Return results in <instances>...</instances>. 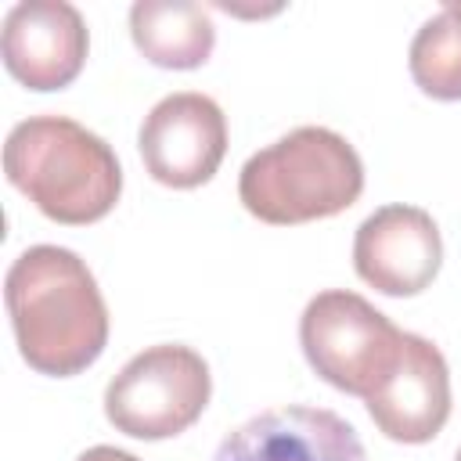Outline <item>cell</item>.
<instances>
[{
	"instance_id": "5bb4252c",
	"label": "cell",
	"mask_w": 461,
	"mask_h": 461,
	"mask_svg": "<svg viewBox=\"0 0 461 461\" xmlns=\"http://www.w3.org/2000/svg\"><path fill=\"white\" fill-rule=\"evenodd\" d=\"M447 7H450V11L457 14V18H461V0H447Z\"/></svg>"
},
{
	"instance_id": "277c9868",
	"label": "cell",
	"mask_w": 461,
	"mask_h": 461,
	"mask_svg": "<svg viewBox=\"0 0 461 461\" xmlns=\"http://www.w3.org/2000/svg\"><path fill=\"white\" fill-rule=\"evenodd\" d=\"M403 335L382 310L346 288L313 295L299 317V342L310 367L349 396H371L396 367Z\"/></svg>"
},
{
	"instance_id": "4fadbf2b",
	"label": "cell",
	"mask_w": 461,
	"mask_h": 461,
	"mask_svg": "<svg viewBox=\"0 0 461 461\" xmlns=\"http://www.w3.org/2000/svg\"><path fill=\"white\" fill-rule=\"evenodd\" d=\"M76 461H140V457H133L130 450H119V447H90V450H83Z\"/></svg>"
},
{
	"instance_id": "7c38bea8",
	"label": "cell",
	"mask_w": 461,
	"mask_h": 461,
	"mask_svg": "<svg viewBox=\"0 0 461 461\" xmlns=\"http://www.w3.org/2000/svg\"><path fill=\"white\" fill-rule=\"evenodd\" d=\"M411 76L436 101H461V18L443 4L411 40Z\"/></svg>"
},
{
	"instance_id": "3957f363",
	"label": "cell",
	"mask_w": 461,
	"mask_h": 461,
	"mask_svg": "<svg viewBox=\"0 0 461 461\" xmlns=\"http://www.w3.org/2000/svg\"><path fill=\"white\" fill-rule=\"evenodd\" d=\"M364 191L357 148L328 126H299L256 151L238 176L241 205L274 227L328 220Z\"/></svg>"
},
{
	"instance_id": "ba28073f",
	"label": "cell",
	"mask_w": 461,
	"mask_h": 461,
	"mask_svg": "<svg viewBox=\"0 0 461 461\" xmlns=\"http://www.w3.org/2000/svg\"><path fill=\"white\" fill-rule=\"evenodd\" d=\"M86 47V22L65 0H25L4 18V65L29 90L68 86L83 72Z\"/></svg>"
},
{
	"instance_id": "6da1fadb",
	"label": "cell",
	"mask_w": 461,
	"mask_h": 461,
	"mask_svg": "<svg viewBox=\"0 0 461 461\" xmlns=\"http://www.w3.org/2000/svg\"><path fill=\"white\" fill-rule=\"evenodd\" d=\"M4 303L18 353L40 375H79L108 346L104 295L72 249H25L4 277Z\"/></svg>"
},
{
	"instance_id": "7a4b0ae2",
	"label": "cell",
	"mask_w": 461,
	"mask_h": 461,
	"mask_svg": "<svg viewBox=\"0 0 461 461\" xmlns=\"http://www.w3.org/2000/svg\"><path fill=\"white\" fill-rule=\"evenodd\" d=\"M7 180L54 223L83 227L122 194V166L108 140L68 115H32L7 133Z\"/></svg>"
},
{
	"instance_id": "9a60e30c",
	"label": "cell",
	"mask_w": 461,
	"mask_h": 461,
	"mask_svg": "<svg viewBox=\"0 0 461 461\" xmlns=\"http://www.w3.org/2000/svg\"><path fill=\"white\" fill-rule=\"evenodd\" d=\"M454 461H461V450H457V457H454Z\"/></svg>"
},
{
	"instance_id": "5b68a950",
	"label": "cell",
	"mask_w": 461,
	"mask_h": 461,
	"mask_svg": "<svg viewBox=\"0 0 461 461\" xmlns=\"http://www.w3.org/2000/svg\"><path fill=\"white\" fill-rule=\"evenodd\" d=\"M212 396V375L191 346L162 342L137 353L104 389L108 421L133 439H169L191 429Z\"/></svg>"
},
{
	"instance_id": "8992f818",
	"label": "cell",
	"mask_w": 461,
	"mask_h": 461,
	"mask_svg": "<svg viewBox=\"0 0 461 461\" xmlns=\"http://www.w3.org/2000/svg\"><path fill=\"white\" fill-rule=\"evenodd\" d=\"M144 169L176 191L202 187L212 180L227 155V119L223 108L194 90L162 97L140 122L137 137Z\"/></svg>"
},
{
	"instance_id": "9c48e42d",
	"label": "cell",
	"mask_w": 461,
	"mask_h": 461,
	"mask_svg": "<svg viewBox=\"0 0 461 461\" xmlns=\"http://www.w3.org/2000/svg\"><path fill=\"white\" fill-rule=\"evenodd\" d=\"M212 461H367L357 429L328 407H274L238 425Z\"/></svg>"
},
{
	"instance_id": "8fae6325",
	"label": "cell",
	"mask_w": 461,
	"mask_h": 461,
	"mask_svg": "<svg viewBox=\"0 0 461 461\" xmlns=\"http://www.w3.org/2000/svg\"><path fill=\"white\" fill-rule=\"evenodd\" d=\"M130 36L158 68H198L216 47L212 18L194 0H137L130 7Z\"/></svg>"
},
{
	"instance_id": "30bf717a",
	"label": "cell",
	"mask_w": 461,
	"mask_h": 461,
	"mask_svg": "<svg viewBox=\"0 0 461 461\" xmlns=\"http://www.w3.org/2000/svg\"><path fill=\"white\" fill-rule=\"evenodd\" d=\"M382 436L396 443H429L450 418V371L425 335L407 331L396 367L364 400Z\"/></svg>"
},
{
	"instance_id": "52a82bcc",
	"label": "cell",
	"mask_w": 461,
	"mask_h": 461,
	"mask_svg": "<svg viewBox=\"0 0 461 461\" xmlns=\"http://www.w3.org/2000/svg\"><path fill=\"white\" fill-rule=\"evenodd\" d=\"M443 263L436 220L418 205L375 209L353 238V267L360 281L382 295H418L432 285Z\"/></svg>"
}]
</instances>
